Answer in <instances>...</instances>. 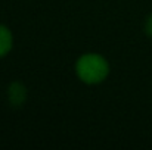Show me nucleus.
<instances>
[{
  "mask_svg": "<svg viewBox=\"0 0 152 150\" xmlns=\"http://www.w3.org/2000/svg\"><path fill=\"white\" fill-rule=\"evenodd\" d=\"M75 72L83 83L99 84L109 74V63L98 53H86L78 57L75 63Z\"/></svg>",
  "mask_w": 152,
  "mask_h": 150,
  "instance_id": "f257e3e1",
  "label": "nucleus"
},
{
  "mask_svg": "<svg viewBox=\"0 0 152 150\" xmlns=\"http://www.w3.org/2000/svg\"><path fill=\"white\" fill-rule=\"evenodd\" d=\"M27 97V90L21 83H12L9 87V101L13 106H21Z\"/></svg>",
  "mask_w": 152,
  "mask_h": 150,
  "instance_id": "f03ea898",
  "label": "nucleus"
},
{
  "mask_svg": "<svg viewBox=\"0 0 152 150\" xmlns=\"http://www.w3.org/2000/svg\"><path fill=\"white\" fill-rule=\"evenodd\" d=\"M12 44H13V37L10 30L4 25H0V57L6 56L10 51Z\"/></svg>",
  "mask_w": 152,
  "mask_h": 150,
  "instance_id": "7ed1b4c3",
  "label": "nucleus"
},
{
  "mask_svg": "<svg viewBox=\"0 0 152 150\" xmlns=\"http://www.w3.org/2000/svg\"><path fill=\"white\" fill-rule=\"evenodd\" d=\"M145 33L152 37V13L148 16V19H146V22H145Z\"/></svg>",
  "mask_w": 152,
  "mask_h": 150,
  "instance_id": "20e7f679",
  "label": "nucleus"
}]
</instances>
